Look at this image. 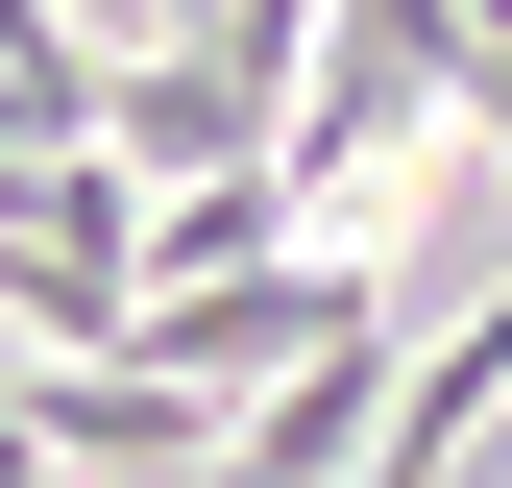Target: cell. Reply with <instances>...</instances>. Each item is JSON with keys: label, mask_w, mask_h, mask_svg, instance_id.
Listing matches in <instances>:
<instances>
[{"label": "cell", "mask_w": 512, "mask_h": 488, "mask_svg": "<svg viewBox=\"0 0 512 488\" xmlns=\"http://www.w3.org/2000/svg\"><path fill=\"white\" fill-rule=\"evenodd\" d=\"M317 342H391V269L269 244V269H171V293H122V366H147V391H196V415H244V391L317 366Z\"/></svg>", "instance_id": "6da1fadb"}, {"label": "cell", "mask_w": 512, "mask_h": 488, "mask_svg": "<svg viewBox=\"0 0 512 488\" xmlns=\"http://www.w3.org/2000/svg\"><path fill=\"white\" fill-rule=\"evenodd\" d=\"M122 293H147V171L122 147H0V318L49 366H122Z\"/></svg>", "instance_id": "7a4b0ae2"}, {"label": "cell", "mask_w": 512, "mask_h": 488, "mask_svg": "<svg viewBox=\"0 0 512 488\" xmlns=\"http://www.w3.org/2000/svg\"><path fill=\"white\" fill-rule=\"evenodd\" d=\"M25 440H49V488H220V415L147 391V366H49Z\"/></svg>", "instance_id": "3957f363"}, {"label": "cell", "mask_w": 512, "mask_h": 488, "mask_svg": "<svg viewBox=\"0 0 512 488\" xmlns=\"http://www.w3.org/2000/svg\"><path fill=\"white\" fill-rule=\"evenodd\" d=\"M366 440H391V342H317L220 415V488H366Z\"/></svg>", "instance_id": "277c9868"}, {"label": "cell", "mask_w": 512, "mask_h": 488, "mask_svg": "<svg viewBox=\"0 0 512 488\" xmlns=\"http://www.w3.org/2000/svg\"><path fill=\"white\" fill-rule=\"evenodd\" d=\"M98 147L147 171V196H196V171H269V98H220L196 49H122V74H98Z\"/></svg>", "instance_id": "5b68a950"}, {"label": "cell", "mask_w": 512, "mask_h": 488, "mask_svg": "<svg viewBox=\"0 0 512 488\" xmlns=\"http://www.w3.org/2000/svg\"><path fill=\"white\" fill-rule=\"evenodd\" d=\"M196 74L293 122V74H317V0H196Z\"/></svg>", "instance_id": "8992f818"}, {"label": "cell", "mask_w": 512, "mask_h": 488, "mask_svg": "<svg viewBox=\"0 0 512 488\" xmlns=\"http://www.w3.org/2000/svg\"><path fill=\"white\" fill-rule=\"evenodd\" d=\"M439 122H464V171L512 196V0H464V49H439Z\"/></svg>", "instance_id": "52a82bcc"}]
</instances>
